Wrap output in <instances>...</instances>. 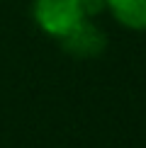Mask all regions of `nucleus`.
Listing matches in <instances>:
<instances>
[{
    "instance_id": "obj_2",
    "label": "nucleus",
    "mask_w": 146,
    "mask_h": 148,
    "mask_svg": "<svg viewBox=\"0 0 146 148\" xmlns=\"http://www.w3.org/2000/svg\"><path fill=\"white\" fill-rule=\"evenodd\" d=\"M61 49L73 58H97L107 49V36L95 20L85 17L83 22H78L63 39H59Z\"/></svg>"
},
{
    "instance_id": "obj_3",
    "label": "nucleus",
    "mask_w": 146,
    "mask_h": 148,
    "mask_svg": "<svg viewBox=\"0 0 146 148\" xmlns=\"http://www.w3.org/2000/svg\"><path fill=\"white\" fill-rule=\"evenodd\" d=\"M110 15L132 32H146V0H105Z\"/></svg>"
},
{
    "instance_id": "obj_1",
    "label": "nucleus",
    "mask_w": 146,
    "mask_h": 148,
    "mask_svg": "<svg viewBox=\"0 0 146 148\" xmlns=\"http://www.w3.org/2000/svg\"><path fill=\"white\" fill-rule=\"evenodd\" d=\"M32 17L46 36L59 41L85 20V12L81 0H32Z\"/></svg>"
}]
</instances>
